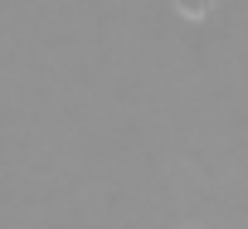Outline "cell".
<instances>
[{
    "label": "cell",
    "instance_id": "obj_1",
    "mask_svg": "<svg viewBox=\"0 0 248 229\" xmlns=\"http://www.w3.org/2000/svg\"><path fill=\"white\" fill-rule=\"evenodd\" d=\"M175 10H180L185 20H204V15L214 10V0H175Z\"/></svg>",
    "mask_w": 248,
    "mask_h": 229
},
{
    "label": "cell",
    "instance_id": "obj_2",
    "mask_svg": "<svg viewBox=\"0 0 248 229\" xmlns=\"http://www.w3.org/2000/svg\"><path fill=\"white\" fill-rule=\"evenodd\" d=\"M180 229H200V224H180Z\"/></svg>",
    "mask_w": 248,
    "mask_h": 229
}]
</instances>
